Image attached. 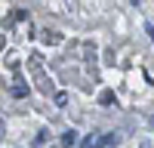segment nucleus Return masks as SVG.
Instances as JSON below:
<instances>
[{
    "mask_svg": "<svg viewBox=\"0 0 154 148\" xmlns=\"http://www.w3.org/2000/svg\"><path fill=\"white\" fill-rule=\"evenodd\" d=\"M99 102H102V105H114V93H111V90H105V93L99 96Z\"/></svg>",
    "mask_w": 154,
    "mask_h": 148,
    "instance_id": "4",
    "label": "nucleus"
},
{
    "mask_svg": "<svg viewBox=\"0 0 154 148\" xmlns=\"http://www.w3.org/2000/svg\"><path fill=\"white\" fill-rule=\"evenodd\" d=\"M117 142V136L114 133H108V136H99V148H105V145H114Z\"/></svg>",
    "mask_w": 154,
    "mask_h": 148,
    "instance_id": "3",
    "label": "nucleus"
},
{
    "mask_svg": "<svg viewBox=\"0 0 154 148\" xmlns=\"http://www.w3.org/2000/svg\"><path fill=\"white\" fill-rule=\"evenodd\" d=\"M145 31H148V37L154 40V22H145Z\"/></svg>",
    "mask_w": 154,
    "mask_h": 148,
    "instance_id": "6",
    "label": "nucleus"
},
{
    "mask_svg": "<svg viewBox=\"0 0 154 148\" xmlns=\"http://www.w3.org/2000/svg\"><path fill=\"white\" fill-rule=\"evenodd\" d=\"M6 136V127H3V117H0V139H3Z\"/></svg>",
    "mask_w": 154,
    "mask_h": 148,
    "instance_id": "7",
    "label": "nucleus"
},
{
    "mask_svg": "<svg viewBox=\"0 0 154 148\" xmlns=\"http://www.w3.org/2000/svg\"><path fill=\"white\" fill-rule=\"evenodd\" d=\"M28 96V86H25V80L16 74V80H12V99H25Z\"/></svg>",
    "mask_w": 154,
    "mask_h": 148,
    "instance_id": "1",
    "label": "nucleus"
},
{
    "mask_svg": "<svg viewBox=\"0 0 154 148\" xmlns=\"http://www.w3.org/2000/svg\"><path fill=\"white\" fill-rule=\"evenodd\" d=\"M77 148H99V133H89V136H83Z\"/></svg>",
    "mask_w": 154,
    "mask_h": 148,
    "instance_id": "2",
    "label": "nucleus"
},
{
    "mask_svg": "<svg viewBox=\"0 0 154 148\" xmlns=\"http://www.w3.org/2000/svg\"><path fill=\"white\" fill-rule=\"evenodd\" d=\"M74 142H77V133L74 130H68L65 136H62V145H74Z\"/></svg>",
    "mask_w": 154,
    "mask_h": 148,
    "instance_id": "5",
    "label": "nucleus"
}]
</instances>
